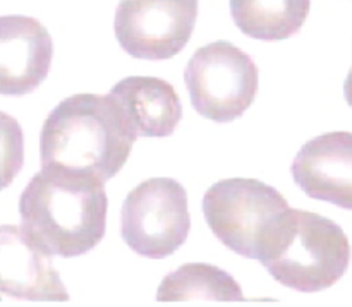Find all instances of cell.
<instances>
[{
  "instance_id": "cell-11",
  "label": "cell",
  "mask_w": 352,
  "mask_h": 307,
  "mask_svg": "<svg viewBox=\"0 0 352 307\" xmlns=\"http://www.w3.org/2000/svg\"><path fill=\"white\" fill-rule=\"evenodd\" d=\"M138 137H167L182 119V103L170 82L153 76L124 78L109 93Z\"/></svg>"
},
{
  "instance_id": "cell-13",
  "label": "cell",
  "mask_w": 352,
  "mask_h": 307,
  "mask_svg": "<svg viewBox=\"0 0 352 307\" xmlns=\"http://www.w3.org/2000/svg\"><path fill=\"white\" fill-rule=\"evenodd\" d=\"M311 0H230L236 26L256 40H285L301 30Z\"/></svg>"
},
{
  "instance_id": "cell-15",
  "label": "cell",
  "mask_w": 352,
  "mask_h": 307,
  "mask_svg": "<svg viewBox=\"0 0 352 307\" xmlns=\"http://www.w3.org/2000/svg\"><path fill=\"white\" fill-rule=\"evenodd\" d=\"M344 96H346V102L349 103V106L352 109V67L347 74L346 82H344Z\"/></svg>"
},
{
  "instance_id": "cell-1",
  "label": "cell",
  "mask_w": 352,
  "mask_h": 307,
  "mask_svg": "<svg viewBox=\"0 0 352 307\" xmlns=\"http://www.w3.org/2000/svg\"><path fill=\"white\" fill-rule=\"evenodd\" d=\"M136 139L112 96L78 93L62 100L45 119L41 168L88 174L107 182L122 170Z\"/></svg>"
},
{
  "instance_id": "cell-10",
  "label": "cell",
  "mask_w": 352,
  "mask_h": 307,
  "mask_svg": "<svg viewBox=\"0 0 352 307\" xmlns=\"http://www.w3.org/2000/svg\"><path fill=\"white\" fill-rule=\"evenodd\" d=\"M291 174L309 198L352 212V133L336 130L308 141Z\"/></svg>"
},
{
  "instance_id": "cell-14",
  "label": "cell",
  "mask_w": 352,
  "mask_h": 307,
  "mask_svg": "<svg viewBox=\"0 0 352 307\" xmlns=\"http://www.w3.org/2000/svg\"><path fill=\"white\" fill-rule=\"evenodd\" d=\"M24 163V136L12 115L0 112V191L9 187Z\"/></svg>"
},
{
  "instance_id": "cell-4",
  "label": "cell",
  "mask_w": 352,
  "mask_h": 307,
  "mask_svg": "<svg viewBox=\"0 0 352 307\" xmlns=\"http://www.w3.org/2000/svg\"><path fill=\"white\" fill-rule=\"evenodd\" d=\"M184 81L196 112L213 122L227 124L253 105L260 72L246 52L222 40L195 52L186 65Z\"/></svg>"
},
{
  "instance_id": "cell-12",
  "label": "cell",
  "mask_w": 352,
  "mask_h": 307,
  "mask_svg": "<svg viewBox=\"0 0 352 307\" xmlns=\"http://www.w3.org/2000/svg\"><path fill=\"white\" fill-rule=\"evenodd\" d=\"M195 299L215 302L248 301L236 278L208 263H186L165 275L157 291L158 302H188Z\"/></svg>"
},
{
  "instance_id": "cell-7",
  "label": "cell",
  "mask_w": 352,
  "mask_h": 307,
  "mask_svg": "<svg viewBox=\"0 0 352 307\" xmlns=\"http://www.w3.org/2000/svg\"><path fill=\"white\" fill-rule=\"evenodd\" d=\"M196 17L198 0H120L113 30L129 55L165 60L186 47Z\"/></svg>"
},
{
  "instance_id": "cell-8",
  "label": "cell",
  "mask_w": 352,
  "mask_h": 307,
  "mask_svg": "<svg viewBox=\"0 0 352 307\" xmlns=\"http://www.w3.org/2000/svg\"><path fill=\"white\" fill-rule=\"evenodd\" d=\"M0 294L33 302L69 301L52 256L23 227H0Z\"/></svg>"
},
{
  "instance_id": "cell-6",
  "label": "cell",
  "mask_w": 352,
  "mask_h": 307,
  "mask_svg": "<svg viewBox=\"0 0 352 307\" xmlns=\"http://www.w3.org/2000/svg\"><path fill=\"white\" fill-rule=\"evenodd\" d=\"M191 230L188 192L175 179L138 184L120 209V236L140 256L164 260L186 242Z\"/></svg>"
},
{
  "instance_id": "cell-2",
  "label": "cell",
  "mask_w": 352,
  "mask_h": 307,
  "mask_svg": "<svg viewBox=\"0 0 352 307\" xmlns=\"http://www.w3.org/2000/svg\"><path fill=\"white\" fill-rule=\"evenodd\" d=\"M105 182L88 174L41 168L19 198L23 229L50 256L89 253L105 236Z\"/></svg>"
},
{
  "instance_id": "cell-9",
  "label": "cell",
  "mask_w": 352,
  "mask_h": 307,
  "mask_svg": "<svg viewBox=\"0 0 352 307\" xmlns=\"http://www.w3.org/2000/svg\"><path fill=\"white\" fill-rule=\"evenodd\" d=\"M54 41L34 17L0 16V95L34 91L50 71Z\"/></svg>"
},
{
  "instance_id": "cell-3",
  "label": "cell",
  "mask_w": 352,
  "mask_h": 307,
  "mask_svg": "<svg viewBox=\"0 0 352 307\" xmlns=\"http://www.w3.org/2000/svg\"><path fill=\"white\" fill-rule=\"evenodd\" d=\"M258 261L280 285L311 294L344 277L351 244L344 230L327 216L289 208L263 236Z\"/></svg>"
},
{
  "instance_id": "cell-5",
  "label": "cell",
  "mask_w": 352,
  "mask_h": 307,
  "mask_svg": "<svg viewBox=\"0 0 352 307\" xmlns=\"http://www.w3.org/2000/svg\"><path fill=\"white\" fill-rule=\"evenodd\" d=\"M287 209V199L256 179H226L203 198V213L213 236L248 260H258L263 236Z\"/></svg>"
}]
</instances>
